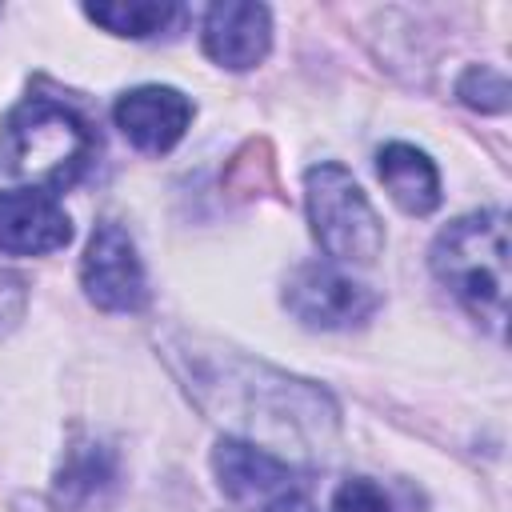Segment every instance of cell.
<instances>
[{"label": "cell", "instance_id": "6", "mask_svg": "<svg viewBox=\"0 0 512 512\" xmlns=\"http://www.w3.org/2000/svg\"><path fill=\"white\" fill-rule=\"evenodd\" d=\"M284 304L308 328H352L376 312V292L340 276L328 264H304L284 288Z\"/></svg>", "mask_w": 512, "mask_h": 512}, {"label": "cell", "instance_id": "7", "mask_svg": "<svg viewBox=\"0 0 512 512\" xmlns=\"http://www.w3.org/2000/svg\"><path fill=\"white\" fill-rule=\"evenodd\" d=\"M212 468L220 476V488L236 504H248V508H260V512H268L288 492H296V476L276 452L244 444V440H232V436H224L216 444Z\"/></svg>", "mask_w": 512, "mask_h": 512}, {"label": "cell", "instance_id": "11", "mask_svg": "<svg viewBox=\"0 0 512 512\" xmlns=\"http://www.w3.org/2000/svg\"><path fill=\"white\" fill-rule=\"evenodd\" d=\"M380 168V180L388 188V196L412 212V216H428L436 204H440V176H436V164L412 148V144H388L376 160Z\"/></svg>", "mask_w": 512, "mask_h": 512}, {"label": "cell", "instance_id": "15", "mask_svg": "<svg viewBox=\"0 0 512 512\" xmlns=\"http://www.w3.org/2000/svg\"><path fill=\"white\" fill-rule=\"evenodd\" d=\"M16 308H20V284L0 272V320H4L8 312H16Z\"/></svg>", "mask_w": 512, "mask_h": 512}, {"label": "cell", "instance_id": "13", "mask_svg": "<svg viewBox=\"0 0 512 512\" xmlns=\"http://www.w3.org/2000/svg\"><path fill=\"white\" fill-rule=\"evenodd\" d=\"M456 92L464 96V104H472L480 112H504L508 108V80L500 72H492V68H468L460 76Z\"/></svg>", "mask_w": 512, "mask_h": 512}, {"label": "cell", "instance_id": "3", "mask_svg": "<svg viewBox=\"0 0 512 512\" xmlns=\"http://www.w3.org/2000/svg\"><path fill=\"white\" fill-rule=\"evenodd\" d=\"M432 268L468 312L500 328L508 308V216L492 208L452 220L432 244Z\"/></svg>", "mask_w": 512, "mask_h": 512}, {"label": "cell", "instance_id": "4", "mask_svg": "<svg viewBox=\"0 0 512 512\" xmlns=\"http://www.w3.org/2000/svg\"><path fill=\"white\" fill-rule=\"evenodd\" d=\"M304 200L308 220L320 240V248L336 260L372 264L384 248V224L360 184L340 164H316L304 176Z\"/></svg>", "mask_w": 512, "mask_h": 512}, {"label": "cell", "instance_id": "9", "mask_svg": "<svg viewBox=\"0 0 512 512\" xmlns=\"http://www.w3.org/2000/svg\"><path fill=\"white\" fill-rule=\"evenodd\" d=\"M116 128L140 152H168L192 120V100L168 84H144L116 100Z\"/></svg>", "mask_w": 512, "mask_h": 512}, {"label": "cell", "instance_id": "5", "mask_svg": "<svg viewBox=\"0 0 512 512\" xmlns=\"http://www.w3.org/2000/svg\"><path fill=\"white\" fill-rule=\"evenodd\" d=\"M80 280H84L88 300L104 312H140L148 304V280H144L136 244L112 220L96 224L84 264H80Z\"/></svg>", "mask_w": 512, "mask_h": 512}, {"label": "cell", "instance_id": "1", "mask_svg": "<svg viewBox=\"0 0 512 512\" xmlns=\"http://www.w3.org/2000/svg\"><path fill=\"white\" fill-rule=\"evenodd\" d=\"M192 396L212 412L216 420H228L240 436H252L244 444L260 440H288L300 452H324L332 428H336V408L332 400L284 372H272L264 364L248 360H228V356H192ZM232 436V440H240Z\"/></svg>", "mask_w": 512, "mask_h": 512}, {"label": "cell", "instance_id": "10", "mask_svg": "<svg viewBox=\"0 0 512 512\" xmlns=\"http://www.w3.org/2000/svg\"><path fill=\"white\" fill-rule=\"evenodd\" d=\"M268 44H272V16H268L264 4L224 0V4L208 8V16H204V52L216 64H224L232 72L256 68L268 56Z\"/></svg>", "mask_w": 512, "mask_h": 512}, {"label": "cell", "instance_id": "16", "mask_svg": "<svg viewBox=\"0 0 512 512\" xmlns=\"http://www.w3.org/2000/svg\"><path fill=\"white\" fill-rule=\"evenodd\" d=\"M268 512H316V508H312V504H308V496L296 488V492H288L280 504H272Z\"/></svg>", "mask_w": 512, "mask_h": 512}, {"label": "cell", "instance_id": "8", "mask_svg": "<svg viewBox=\"0 0 512 512\" xmlns=\"http://www.w3.org/2000/svg\"><path fill=\"white\" fill-rule=\"evenodd\" d=\"M72 240L68 212L40 188L0 192V252L8 256H44Z\"/></svg>", "mask_w": 512, "mask_h": 512}, {"label": "cell", "instance_id": "14", "mask_svg": "<svg viewBox=\"0 0 512 512\" xmlns=\"http://www.w3.org/2000/svg\"><path fill=\"white\" fill-rule=\"evenodd\" d=\"M332 512H392L384 492L372 484V480H348L340 492H336V504Z\"/></svg>", "mask_w": 512, "mask_h": 512}, {"label": "cell", "instance_id": "12", "mask_svg": "<svg viewBox=\"0 0 512 512\" xmlns=\"http://www.w3.org/2000/svg\"><path fill=\"white\" fill-rule=\"evenodd\" d=\"M84 16L96 20L100 28L116 32V36H136V40H144V36L164 32V28L180 16V8L168 4V0H132V4H88Z\"/></svg>", "mask_w": 512, "mask_h": 512}, {"label": "cell", "instance_id": "2", "mask_svg": "<svg viewBox=\"0 0 512 512\" xmlns=\"http://www.w3.org/2000/svg\"><path fill=\"white\" fill-rule=\"evenodd\" d=\"M0 148H4V160L12 164V172L32 180V188H40V192L48 188V196H52V192L72 188L84 176L100 140L76 108L48 100V96H32L4 116Z\"/></svg>", "mask_w": 512, "mask_h": 512}]
</instances>
